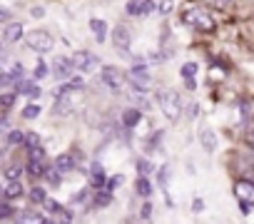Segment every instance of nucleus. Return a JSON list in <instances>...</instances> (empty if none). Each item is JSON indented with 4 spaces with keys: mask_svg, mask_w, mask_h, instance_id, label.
Here are the masks:
<instances>
[{
    "mask_svg": "<svg viewBox=\"0 0 254 224\" xmlns=\"http://www.w3.org/2000/svg\"><path fill=\"white\" fill-rule=\"evenodd\" d=\"M0 18H3V23H5V25H8V18H10V13H8V10H5V8H3V10H0Z\"/></svg>",
    "mask_w": 254,
    "mask_h": 224,
    "instance_id": "42",
    "label": "nucleus"
},
{
    "mask_svg": "<svg viewBox=\"0 0 254 224\" xmlns=\"http://www.w3.org/2000/svg\"><path fill=\"white\" fill-rule=\"evenodd\" d=\"M135 189H137V194H140V197H145V199L152 194V184H150L147 174H140V177H137V182H135Z\"/></svg>",
    "mask_w": 254,
    "mask_h": 224,
    "instance_id": "22",
    "label": "nucleus"
},
{
    "mask_svg": "<svg viewBox=\"0 0 254 224\" xmlns=\"http://www.w3.org/2000/svg\"><path fill=\"white\" fill-rule=\"evenodd\" d=\"M25 45L30 50H35V53H50L55 48V40H53V35L48 30H30L25 35Z\"/></svg>",
    "mask_w": 254,
    "mask_h": 224,
    "instance_id": "3",
    "label": "nucleus"
},
{
    "mask_svg": "<svg viewBox=\"0 0 254 224\" xmlns=\"http://www.w3.org/2000/svg\"><path fill=\"white\" fill-rule=\"evenodd\" d=\"M20 38H23V25H20V23H8L5 30H3L5 45H13V43H18Z\"/></svg>",
    "mask_w": 254,
    "mask_h": 224,
    "instance_id": "13",
    "label": "nucleus"
},
{
    "mask_svg": "<svg viewBox=\"0 0 254 224\" xmlns=\"http://www.w3.org/2000/svg\"><path fill=\"white\" fill-rule=\"evenodd\" d=\"M23 194V184L20 182H5V189H3V199H8V202H13L15 197H20Z\"/></svg>",
    "mask_w": 254,
    "mask_h": 224,
    "instance_id": "20",
    "label": "nucleus"
},
{
    "mask_svg": "<svg viewBox=\"0 0 254 224\" xmlns=\"http://www.w3.org/2000/svg\"><path fill=\"white\" fill-rule=\"evenodd\" d=\"M70 219H72V217H70L67 209H60V212H58V222H60V224H70Z\"/></svg>",
    "mask_w": 254,
    "mask_h": 224,
    "instance_id": "38",
    "label": "nucleus"
},
{
    "mask_svg": "<svg viewBox=\"0 0 254 224\" xmlns=\"http://www.w3.org/2000/svg\"><path fill=\"white\" fill-rule=\"evenodd\" d=\"M112 202V192L110 189H97L95 194H92V204L95 207H107Z\"/></svg>",
    "mask_w": 254,
    "mask_h": 224,
    "instance_id": "23",
    "label": "nucleus"
},
{
    "mask_svg": "<svg viewBox=\"0 0 254 224\" xmlns=\"http://www.w3.org/2000/svg\"><path fill=\"white\" fill-rule=\"evenodd\" d=\"M122 182H125V177H122V174H112V177L107 179V187H105V189H110V192H115L117 187H122Z\"/></svg>",
    "mask_w": 254,
    "mask_h": 224,
    "instance_id": "30",
    "label": "nucleus"
},
{
    "mask_svg": "<svg viewBox=\"0 0 254 224\" xmlns=\"http://www.w3.org/2000/svg\"><path fill=\"white\" fill-rule=\"evenodd\" d=\"M180 72H182V77H185V82H190V80H194V75H197V62H185Z\"/></svg>",
    "mask_w": 254,
    "mask_h": 224,
    "instance_id": "28",
    "label": "nucleus"
},
{
    "mask_svg": "<svg viewBox=\"0 0 254 224\" xmlns=\"http://www.w3.org/2000/svg\"><path fill=\"white\" fill-rule=\"evenodd\" d=\"M43 219H45L43 214H38V212H30V209H28V212H23V214L18 217V224H43Z\"/></svg>",
    "mask_w": 254,
    "mask_h": 224,
    "instance_id": "24",
    "label": "nucleus"
},
{
    "mask_svg": "<svg viewBox=\"0 0 254 224\" xmlns=\"http://www.w3.org/2000/svg\"><path fill=\"white\" fill-rule=\"evenodd\" d=\"M28 174L33 177V179H40V177H45V172H48V167H45V160H28Z\"/></svg>",
    "mask_w": 254,
    "mask_h": 224,
    "instance_id": "18",
    "label": "nucleus"
},
{
    "mask_svg": "<svg viewBox=\"0 0 254 224\" xmlns=\"http://www.w3.org/2000/svg\"><path fill=\"white\" fill-rule=\"evenodd\" d=\"M45 75H48V65H45V62L40 60V62L35 65V70H33V77H35V80H43Z\"/></svg>",
    "mask_w": 254,
    "mask_h": 224,
    "instance_id": "31",
    "label": "nucleus"
},
{
    "mask_svg": "<svg viewBox=\"0 0 254 224\" xmlns=\"http://www.w3.org/2000/svg\"><path fill=\"white\" fill-rule=\"evenodd\" d=\"M25 137H28L25 132H20V130H13V132L5 137V150H8V147H13V145H25Z\"/></svg>",
    "mask_w": 254,
    "mask_h": 224,
    "instance_id": "25",
    "label": "nucleus"
},
{
    "mask_svg": "<svg viewBox=\"0 0 254 224\" xmlns=\"http://www.w3.org/2000/svg\"><path fill=\"white\" fill-rule=\"evenodd\" d=\"M60 177H63V172L53 165V167H48V172H45V179H48V184L50 187H58L60 184Z\"/></svg>",
    "mask_w": 254,
    "mask_h": 224,
    "instance_id": "26",
    "label": "nucleus"
},
{
    "mask_svg": "<svg viewBox=\"0 0 254 224\" xmlns=\"http://www.w3.org/2000/svg\"><path fill=\"white\" fill-rule=\"evenodd\" d=\"M137 172H140V174H150V172H152V165H150L147 160H137Z\"/></svg>",
    "mask_w": 254,
    "mask_h": 224,
    "instance_id": "35",
    "label": "nucleus"
},
{
    "mask_svg": "<svg viewBox=\"0 0 254 224\" xmlns=\"http://www.w3.org/2000/svg\"><path fill=\"white\" fill-rule=\"evenodd\" d=\"M72 60H75V67L80 72H95L100 67V57L95 53H90V50H77Z\"/></svg>",
    "mask_w": 254,
    "mask_h": 224,
    "instance_id": "6",
    "label": "nucleus"
},
{
    "mask_svg": "<svg viewBox=\"0 0 254 224\" xmlns=\"http://www.w3.org/2000/svg\"><path fill=\"white\" fill-rule=\"evenodd\" d=\"M182 20L185 25H190L192 30H199V33H212L214 30V20L209 15V10L199 8V5H192L182 13Z\"/></svg>",
    "mask_w": 254,
    "mask_h": 224,
    "instance_id": "1",
    "label": "nucleus"
},
{
    "mask_svg": "<svg viewBox=\"0 0 254 224\" xmlns=\"http://www.w3.org/2000/svg\"><path fill=\"white\" fill-rule=\"evenodd\" d=\"M204 209V202L199 199V197H194V202H192V212H202Z\"/></svg>",
    "mask_w": 254,
    "mask_h": 224,
    "instance_id": "39",
    "label": "nucleus"
},
{
    "mask_svg": "<svg viewBox=\"0 0 254 224\" xmlns=\"http://www.w3.org/2000/svg\"><path fill=\"white\" fill-rule=\"evenodd\" d=\"M75 70H77V67H75V60H72V57H58V60L53 62V72H55L58 80H70Z\"/></svg>",
    "mask_w": 254,
    "mask_h": 224,
    "instance_id": "8",
    "label": "nucleus"
},
{
    "mask_svg": "<svg viewBox=\"0 0 254 224\" xmlns=\"http://www.w3.org/2000/svg\"><path fill=\"white\" fill-rule=\"evenodd\" d=\"M43 207H45V212H55V214H58V212H60V209H63V207H60V204H58V202H53V199H50V197H48V199H45V204H43Z\"/></svg>",
    "mask_w": 254,
    "mask_h": 224,
    "instance_id": "36",
    "label": "nucleus"
},
{
    "mask_svg": "<svg viewBox=\"0 0 254 224\" xmlns=\"http://www.w3.org/2000/svg\"><path fill=\"white\" fill-rule=\"evenodd\" d=\"M25 150H28V160H45V150H43V142L35 132H28L25 137Z\"/></svg>",
    "mask_w": 254,
    "mask_h": 224,
    "instance_id": "10",
    "label": "nucleus"
},
{
    "mask_svg": "<svg viewBox=\"0 0 254 224\" xmlns=\"http://www.w3.org/2000/svg\"><path fill=\"white\" fill-rule=\"evenodd\" d=\"M247 142H249V145L254 147V125H252V127L247 130Z\"/></svg>",
    "mask_w": 254,
    "mask_h": 224,
    "instance_id": "41",
    "label": "nucleus"
},
{
    "mask_svg": "<svg viewBox=\"0 0 254 224\" xmlns=\"http://www.w3.org/2000/svg\"><path fill=\"white\" fill-rule=\"evenodd\" d=\"M130 85L135 90H140V92H145V90L152 87V77H150V70H147V62L145 60H137L132 65V70H130Z\"/></svg>",
    "mask_w": 254,
    "mask_h": 224,
    "instance_id": "4",
    "label": "nucleus"
},
{
    "mask_svg": "<svg viewBox=\"0 0 254 224\" xmlns=\"http://www.w3.org/2000/svg\"><path fill=\"white\" fill-rule=\"evenodd\" d=\"M127 13L145 18V15L155 13V3H152V0H130V3H127Z\"/></svg>",
    "mask_w": 254,
    "mask_h": 224,
    "instance_id": "11",
    "label": "nucleus"
},
{
    "mask_svg": "<svg viewBox=\"0 0 254 224\" xmlns=\"http://www.w3.org/2000/svg\"><path fill=\"white\" fill-rule=\"evenodd\" d=\"M40 115V105H28V107H23V117L25 120H33V117H38Z\"/></svg>",
    "mask_w": 254,
    "mask_h": 224,
    "instance_id": "29",
    "label": "nucleus"
},
{
    "mask_svg": "<svg viewBox=\"0 0 254 224\" xmlns=\"http://www.w3.org/2000/svg\"><path fill=\"white\" fill-rule=\"evenodd\" d=\"M55 167H58L63 174H67V172H72V169L77 167V160H75L72 152H65V155H60V157L55 160Z\"/></svg>",
    "mask_w": 254,
    "mask_h": 224,
    "instance_id": "14",
    "label": "nucleus"
},
{
    "mask_svg": "<svg viewBox=\"0 0 254 224\" xmlns=\"http://www.w3.org/2000/svg\"><path fill=\"white\" fill-rule=\"evenodd\" d=\"M112 43H115V48H117V50L127 53V50H130V45H132L130 28H127V25H117V28L112 30Z\"/></svg>",
    "mask_w": 254,
    "mask_h": 224,
    "instance_id": "9",
    "label": "nucleus"
},
{
    "mask_svg": "<svg viewBox=\"0 0 254 224\" xmlns=\"http://www.w3.org/2000/svg\"><path fill=\"white\" fill-rule=\"evenodd\" d=\"M207 3H209V5H214V8H229V5L234 3V0H207Z\"/></svg>",
    "mask_w": 254,
    "mask_h": 224,
    "instance_id": "37",
    "label": "nucleus"
},
{
    "mask_svg": "<svg viewBox=\"0 0 254 224\" xmlns=\"http://www.w3.org/2000/svg\"><path fill=\"white\" fill-rule=\"evenodd\" d=\"M90 30H92V35H95L97 43H105V40H107V25H105V20L92 18V20H90Z\"/></svg>",
    "mask_w": 254,
    "mask_h": 224,
    "instance_id": "17",
    "label": "nucleus"
},
{
    "mask_svg": "<svg viewBox=\"0 0 254 224\" xmlns=\"http://www.w3.org/2000/svg\"><path fill=\"white\" fill-rule=\"evenodd\" d=\"M150 214H152V207H150V202H145V207H142V219H150Z\"/></svg>",
    "mask_w": 254,
    "mask_h": 224,
    "instance_id": "40",
    "label": "nucleus"
},
{
    "mask_svg": "<svg viewBox=\"0 0 254 224\" xmlns=\"http://www.w3.org/2000/svg\"><path fill=\"white\" fill-rule=\"evenodd\" d=\"M157 102H160V110L165 112V117L170 122H177L182 117V100H180L177 92L162 90V92H157Z\"/></svg>",
    "mask_w": 254,
    "mask_h": 224,
    "instance_id": "2",
    "label": "nucleus"
},
{
    "mask_svg": "<svg viewBox=\"0 0 254 224\" xmlns=\"http://www.w3.org/2000/svg\"><path fill=\"white\" fill-rule=\"evenodd\" d=\"M10 214H13V207H10L8 199H3V207H0V219H8Z\"/></svg>",
    "mask_w": 254,
    "mask_h": 224,
    "instance_id": "34",
    "label": "nucleus"
},
{
    "mask_svg": "<svg viewBox=\"0 0 254 224\" xmlns=\"http://www.w3.org/2000/svg\"><path fill=\"white\" fill-rule=\"evenodd\" d=\"M0 100H3V110H10L13 107V100H15V92H3V97H0Z\"/></svg>",
    "mask_w": 254,
    "mask_h": 224,
    "instance_id": "33",
    "label": "nucleus"
},
{
    "mask_svg": "<svg viewBox=\"0 0 254 224\" xmlns=\"http://www.w3.org/2000/svg\"><path fill=\"white\" fill-rule=\"evenodd\" d=\"M249 115H252V120H254V102L249 105Z\"/></svg>",
    "mask_w": 254,
    "mask_h": 224,
    "instance_id": "43",
    "label": "nucleus"
},
{
    "mask_svg": "<svg viewBox=\"0 0 254 224\" xmlns=\"http://www.w3.org/2000/svg\"><path fill=\"white\" fill-rule=\"evenodd\" d=\"M234 197H237V202L242 204V209L249 212V207L254 204V182H249V179L234 182Z\"/></svg>",
    "mask_w": 254,
    "mask_h": 224,
    "instance_id": "5",
    "label": "nucleus"
},
{
    "mask_svg": "<svg viewBox=\"0 0 254 224\" xmlns=\"http://www.w3.org/2000/svg\"><path fill=\"white\" fill-rule=\"evenodd\" d=\"M100 80H102L110 90H122V85H125V77H122L120 67H112V65H107V67L100 70Z\"/></svg>",
    "mask_w": 254,
    "mask_h": 224,
    "instance_id": "7",
    "label": "nucleus"
},
{
    "mask_svg": "<svg viewBox=\"0 0 254 224\" xmlns=\"http://www.w3.org/2000/svg\"><path fill=\"white\" fill-rule=\"evenodd\" d=\"M25 172H28V169L20 167V165H8V167L3 169V177H5V182H20V177H23Z\"/></svg>",
    "mask_w": 254,
    "mask_h": 224,
    "instance_id": "19",
    "label": "nucleus"
},
{
    "mask_svg": "<svg viewBox=\"0 0 254 224\" xmlns=\"http://www.w3.org/2000/svg\"><path fill=\"white\" fill-rule=\"evenodd\" d=\"M45 199H48V192L43 187H33L30 189V202L33 204H45Z\"/></svg>",
    "mask_w": 254,
    "mask_h": 224,
    "instance_id": "27",
    "label": "nucleus"
},
{
    "mask_svg": "<svg viewBox=\"0 0 254 224\" xmlns=\"http://www.w3.org/2000/svg\"><path fill=\"white\" fill-rule=\"evenodd\" d=\"M140 120H142V115H140L137 107H127V110L122 112V125H125V127H137Z\"/></svg>",
    "mask_w": 254,
    "mask_h": 224,
    "instance_id": "16",
    "label": "nucleus"
},
{
    "mask_svg": "<svg viewBox=\"0 0 254 224\" xmlns=\"http://www.w3.org/2000/svg\"><path fill=\"white\" fill-rule=\"evenodd\" d=\"M90 187H95V189H105L107 187V177H105V167L95 160L92 165H90Z\"/></svg>",
    "mask_w": 254,
    "mask_h": 224,
    "instance_id": "12",
    "label": "nucleus"
},
{
    "mask_svg": "<svg viewBox=\"0 0 254 224\" xmlns=\"http://www.w3.org/2000/svg\"><path fill=\"white\" fill-rule=\"evenodd\" d=\"M157 177H160V187L165 189L167 204H172V199H170V192H167V187H170V165H162V167H160V172H157Z\"/></svg>",
    "mask_w": 254,
    "mask_h": 224,
    "instance_id": "21",
    "label": "nucleus"
},
{
    "mask_svg": "<svg viewBox=\"0 0 254 224\" xmlns=\"http://www.w3.org/2000/svg\"><path fill=\"white\" fill-rule=\"evenodd\" d=\"M43 224H55V222H53L50 217H45V219H43Z\"/></svg>",
    "mask_w": 254,
    "mask_h": 224,
    "instance_id": "44",
    "label": "nucleus"
},
{
    "mask_svg": "<svg viewBox=\"0 0 254 224\" xmlns=\"http://www.w3.org/2000/svg\"><path fill=\"white\" fill-rule=\"evenodd\" d=\"M87 197H90V189H82V192H77V194L72 197V204H75V207H77V204H85Z\"/></svg>",
    "mask_w": 254,
    "mask_h": 224,
    "instance_id": "32",
    "label": "nucleus"
},
{
    "mask_svg": "<svg viewBox=\"0 0 254 224\" xmlns=\"http://www.w3.org/2000/svg\"><path fill=\"white\" fill-rule=\"evenodd\" d=\"M199 145H202L207 152H214V150H217V135H214L209 127H202V130H199Z\"/></svg>",
    "mask_w": 254,
    "mask_h": 224,
    "instance_id": "15",
    "label": "nucleus"
}]
</instances>
